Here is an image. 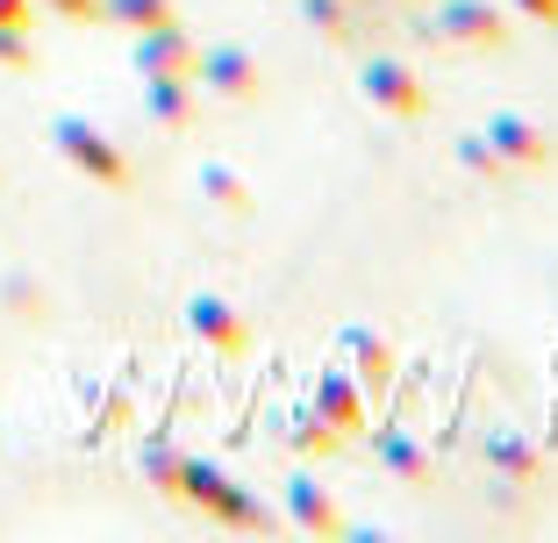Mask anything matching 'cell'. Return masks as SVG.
Returning a JSON list of instances; mask_svg holds the SVG:
<instances>
[{
  "label": "cell",
  "mask_w": 558,
  "mask_h": 543,
  "mask_svg": "<svg viewBox=\"0 0 558 543\" xmlns=\"http://www.w3.org/2000/svg\"><path fill=\"white\" fill-rule=\"evenodd\" d=\"M515 15H530V22H544V29H558V0H509Z\"/></svg>",
  "instance_id": "cell-23"
},
{
  "label": "cell",
  "mask_w": 558,
  "mask_h": 543,
  "mask_svg": "<svg viewBox=\"0 0 558 543\" xmlns=\"http://www.w3.org/2000/svg\"><path fill=\"white\" fill-rule=\"evenodd\" d=\"M359 94L373 100L379 115H395V122L423 115V79H415L401 58H365V65H359Z\"/></svg>",
  "instance_id": "cell-4"
},
{
  "label": "cell",
  "mask_w": 558,
  "mask_h": 543,
  "mask_svg": "<svg viewBox=\"0 0 558 543\" xmlns=\"http://www.w3.org/2000/svg\"><path fill=\"white\" fill-rule=\"evenodd\" d=\"M50 144H58V158H65L72 172H86L94 186H130V158H122L86 115H58L50 122Z\"/></svg>",
  "instance_id": "cell-2"
},
{
  "label": "cell",
  "mask_w": 558,
  "mask_h": 543,
  "mask_svg": "<svg viewBox=\"0 0 558 543\" xmlns=\"http://www.w3.org/2000/svg\"><path fill=\"white\" fill-rule=\"evenodd\" d=\"M287 515H294V529H308V536H337V529H344V508H337L308 472L287 479Z\"/></svg>",
  "instance_id": "cell-11"
},
{
  "label": "cell",
  "mask_w": 558,
  "mask_h": 543,
  "mask_svg": "<svg viewBox=\"0 0 558 543\" xmlns=\"http://www.w3.org/2000/svg\"><path fill=\"white\" fill-rule=\"evenodd\" d=\"M201 194H208L215 208H230V214H244V208H251V186L236 180L230 165H201Z\"/></svg>",
  "instance_id": "cell-14"
},
{
  "label": "cell",
  "mask_w": 558,
  "mask_h": 543,
  "mask_svg": "<svg viewBox=\"0 0 558 543\" xmlns=\"http://www.w3.org/2000/svg\"><path fill=\"white\" fill-rule=\"evenodd\" d=\"M494 458L509 465V472H537V458H530V451H523V444H501V451H494Z\"/></svg>",
  "instance_id": "cell-24"
},
{
  "label": "cell",
  "mask_w": 558,
  "mask_h": 543,
  "mask_svg": "<svg viewBox=\"0 0 558 543\" xmlns=\"http://www.w3.org/2000/svg\"><path fill=\"white\" fill-rule=\"evenodd\" d=\"M459 158H465L473 172H509L501 158H494V144H487V136H465V144H459Z\"/></svg>",
  "instance_id": "cell-20"
},
{
  "label": "cell",
  "mask_w": 558,
  "mask_h": 543,
  "mask_svg": "<svg viewBox=\"0 0 558 543\" xmlns=\"http://www.w3.org/2000/svg\"><path fill=\"white\" fill-rule=\"evenodd\" d=\"M429 29H437L444 44H459V50H509V15H501V0H444Z\"/></svg>",
  "instance_id": "cell-3"
},
{
  "label": "cell",
  "mask_w": 558,
  "mask_h": 543,
  "mask_svg": "<svg viewBox=\"0 0 558 543\" xmlns=\"http://www.w3.org/2000/svg\"><path fill=\"white\" fill-rule=\"evenodd\" d=\"M0 65H15V72H29V65H36L29 29H0Z\"/></svg>",
  "instance_id": "cell-19"
},
{
  "label": "cell",
  "mask_w": 558,
  "mask_h": 543,
  "mask_svg": "<svg viewBox=\"0 0 558 543\" xmlns=\"http://www.w3.org/2000/svg\"><path fill=\"white\" fill-rule=\"evenodd\" d=\"M50 15H65V22H100V0H44Z\"/></svg>",
  "instance_id": "cell-21"
},
{
  "label": "cell",
  "mask_w": 558,
  "mask_h": 543,
  "mask_svg": "<svg viewBox=\"0 0 558 543\" xmlns=\"http://www.w3.org/2000/svg\"><path fill=\"white\" fill-rule=\"evenodd\" d=\"M186 330H194L208 350H222V358H244V350H251V322L222 294H194V300H186Z\"/></svg>",
  "instance_id": "cell-6"
},
{
  "label": "cell",
  "mask_w": 558,
  "mask_h": 543,
  "mask_svg": "<svg viewBox=\"0 0 558 543\" xmlns=\"http://www.w3.org/2000/svg\"><path fill=\"white\" fill-rule=\"evenodd\" d=\"M487 144H494V158H501L509 172H544L551 165V136H544L530 115H509V108L487 115Z\"/></svg>",
  "instance_id": "cell-5"
},
{
  "label": "cell",
  "mask_w": 558,
  "mask_h": 543,
  "mask_svg": "<svg viewBox=\"0 0 558 543\" xmlns=\"http://www.w3.org/2000/svg\"><path fill=\"white\" fill-rule=\"evenodd\" d=\"M180 501H194L201 515H215L222 529H272V515H265V501H251L236 479H222L208 458H186L180 465Z\"/></svg>",
  "instance_id": "cell-1"
},
{
  "label": "cell",
  "mask_w": 558,
  "mask_h": 543,
  "mask_svg": "<svg viewBox=\"0 0 558 543\" xmlns=\"http://www.w3.org/2000/svg\"><path fill=\"white\" fill-rule=\"evenodd\" d=\"M301 15H308V29L337 36V44L351 36V15H344V0H301Z\"/></svg>",
  "instance_id": "cell-16"
},
{
  "label": "cell",
  "mask_w": 558,
  "mask_h": 543,
  "mask_svg": "<svg viewBox=\"0 0 558 543\" xmlns=\"http://www.w3.org/2000/svg\"><path fill=\"white\" fill-rule=\"evenodd\" d=\"M315 415L351 444V436L365 429V415H373V400L359 394V379H351V372H323V379H315Z\"/></svg>",
  "instance_id": "cell-10"
},
{
  "label": "cell",
  "mask_w": 558,
  "mask_h": 543,
  "mask_svg": "<svg viewBox=\"0 0 558 543\" xmlns=\"http://www.w3.org/2000/svg\"><path fill=\"white\" fill-rule=\"evenodd\" d=\"M344 350H351V379H359V394L365 400H387V386H395V344H387L379 330H359V322H351Z\"/></svg>",
  "instance_id": "cell-9"
},
{
  "label": "cell",
  "mask_w": 558,
  "mask_h": 543,
  "mask_svg": "<svg viewBox=\"0 0 558 543\" xmlns=\"http://www.w3.org/2000/svg\"><path fill=\"white\" fill-rule=\"evenodd\" d=\"M180 451H165V444H144V472L158 479V494H180Z\"/></svg>",
  "instance_id": "cell-17"
},
{
  "label": "cell",
  "mask_w": 558,
  "mask_h": 543,
  "mask_svg": "<svg viewBox=\"0 0 558 543\" xmlns=\"http://www.w3.org/2000/svg\"><path fill=\"white\" fill-rule=\"evenodd\" d=\"M144 100H150V115H158L165 129L194 122V79H144Z\"/></svg>",
  "instance_id": "cell-12"
},
{
  "label": "cell",
  "mask_w": 558,
  "mask_h": 543,
  "mask_svg": "<svg viewBox=\"0 0 558 543\" xmlns=\"http://www.w3.org/2000/svg\"><path fill=\"white\" fill-rule=\"evenodd\" d=\"M387 472H401V479H429V458H423L415 444H401V436H395V444H387Z\"/></svg>",
  "instance_id": "cell-18"
},
{
  "label": "cell",
  "mask_w": 558,
  "mask_h": 543,
  "mask_svg": "<svg viewBox=\"0 0 558 543\" xmlns=\"http://www.w3.org/2000/svg\"><path fill=\"white\" fill-rule=\"evenodd\" d=\"M36 22V0H0V29H29Z\"/></svg>",
  "instance_id": "cell-22"
},
{
  "label": "cell",
  "mask_w": 558,
  "mask_h": 543,
  "mask_svg": "<svg viewBox=\"0 0 558 543\" xmlns=\"http://www.w3.org/2000/svg\"><path fill=\"white\" fill-rule=\"evenodd\" d=\"M287 436H294V451H308V458H337V451H344V436H337L323 415H294Z\"/></svg>",
  "instance_id": "cell-15"
},
{
  "label": "cell",
  "mask_w": 558,
  "mask_h": 543,
  "mask_svg": "<svg viewBox=\"0 0 558 543\" xmlns=\"http://www.w3.org/2000/svg\"><path fill=\"white\" fill-rule=\"evenodd\" d=\"M194 79L201 86H215L222 100H258V58L251 50H236V44H215V50H201V65H194Z\"/></svg>",
  "instance_id": "cell-8"
},
{
  "label": "cell",
  "mask_w": 558,
  "mask_h": 543,
  "mask_svg": "<svg viewBox=\"0 0 558 543\" xmlns=\"http://www.w3.org/2000/svg\"><path fill=\"white\" fill-rule=\"evenodd\" d=\"M194 65H201V50L186 44L180 22H158V29L136 36V72L144 79H194Z\"/></svg>",
  "instance_id": "cell-7"
},
{
  "label": "cell",
  "mask_w": 558,
  "mask_h": 543,
  "mask_svg": "<svg viewBox=\"0 0 558 543\" xmlns=\"http://www.w3.org/2000/svg\"><path fill=\"white\" fill-rule=\"evenodd\" d=\"M100 22H122L130 36H144L158 22H172V0H100Z\"/></svg>",
  "instance_id": "cell-13"
}]
</instances>
